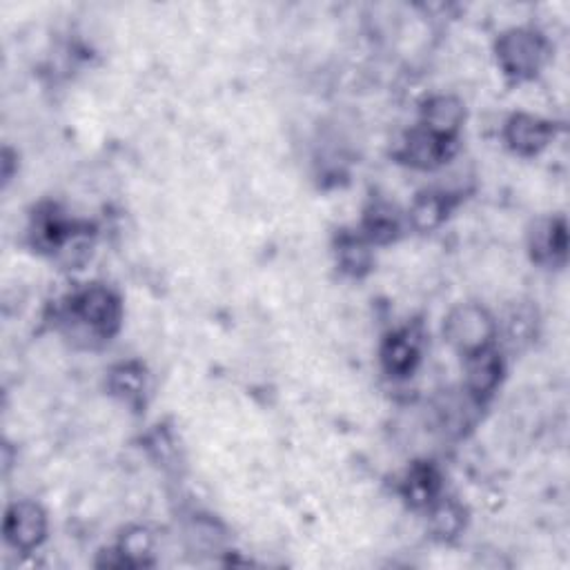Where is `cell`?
Instances as JSON below:
<instances>
[{"label":"cell","instance_id":"cell-12","mask_svg":"<svg viewBox=\"0 0 570 570\" xmlns=\"http://www.w3.org/2000/svg\"><path fill=\"white\" fill-rule=\"evenodd\" d=\"M401 232V214L388 201H374L363 214L361 234L372 246H388Z\"/></svg>","mask_w":570,"mask_h":570},{"label":"cell","instance_id":"cell-7","mask_svg":"<svg viewBox=\"0 0 570 570\" xmlns=\"http://www.w3.org/2000/svg\"><path fill=\"white\" fill-rule=\"evenodd\" d=\"M466 388L474 399H488L501 384L504 359L495 346L463 357Z\"/></svg>","mask_w":570,"mask_h":570},{"label":"cell","instance_id":"cell-14","mask_svg":"<svg viewBox=\"0 0 570 570\" xmlns=\"http://www.w3.org/2000/svg\"><path fill=\"white\" fill-rule=\"evenodd\" d=\"M108 386L114 397H119L127 406H138L146 395V370L140 363L127 361L112 368Z\"/></svg>","mask_w":570,"mask_h":570},{"label":"cell","instance_id":"cell-9","mask_svg":"<svg viewBox=\"0 0 570 570\" xmlns=\"http://www.w3.org/2000/svg\"><path fill=\"white\" fill-rule=\"evenodd\" d=\"M463 121H466V108L461 99L453 97V94H435V97L423 103L419 125L425 127L428 132L457 140Z\"/></svg>","mask_w":570,"mask_h":570},{"label":"cell","instance_id":"cell-3","mask_svg":"<svg viewBox=\"0 0 570 570\" xmlns=\"http://www.w3.org/2000/svg\"><path fill=\"white\" fill-rule=\"evenodd\" d=\"M121 299L119 295L101 283L85 285L70 301V317L97 337H112L121 325Z\"/></svg>","mask_w":570,"mask_h":570},{"label":"cell","instance_id":"cell-17","mask_svg":"<svg viewBox=\"0 0 570 570\" xmlns=\"http://www.w3.org/2000/svg\"><path fill=\"white\" fill-rule=\"evenodd\" d=\"M428 521H431V531L437 540L450 542L466 529V510L459 501L439 497L428 508Z\"/></svg>","mask_w":570,"mask_h":570},{"label":"cell","instance_id":"cell-13","mask_svg":"<svg viewBox=\"0 0 570 570\" xmlns=\"http://www.w3.org/2000/svg\"><path fill=\"white\" fill-rule=\"evenodd\" d=\"M450 212V197L444 193H421L414 197L410 210H408V221L417 232H433L437 230Z\"/></svg>","mask_w":570,"mask_h":570},{"label":"cell","instance_id":"cell-10","mask_svg":"<svg viewBox=\"0 0 570 570\" xmlns=\"http://www.w3.org/2000/svg\"><path fill=\"white\" fill-rule=\"evenodd\" d=\"M72 230L74 225L63 216V212L57 206H42L36 210L32 219V227H29L32 244L40 252L57 255L67 236L72 234Z\"/></svg>","mask_w":570,"mask_h":570},{"label":"cell","instance_id":"cell-4","mask_svg":"<svg viewBox=\"0 0 570 570\" xmlns=\"http://www.w3.org/2000/svg\"><path fill=\"white\" fill-rule=\"evenodd\" d=\"M3 533L14 550L32 553L47 537V512L36 501H16L5 512Z\"/></svg>","mask_w":570,"mask_h":570},{"label":"cell","instance_id":"cell-11","mask_svg":"<svg viewBox=\"0 0 570 570\" xmlns=\"http://www.w3.org/2000/svg\"><path fill=\"white\" fill-rule=\"evenodd\" d=\"M401 495L412 508H431L442 497V474L433 463L419 461L408 468L401 482Z\"/></svg>","mask_w":570,"mask_h":570},{"label":"cell","instance_id":"cell-1","mask_svg":"<svg viewBox=\"0 0 570 570\" xmlns=\"http://www.w3.org/2000/svg\"><path fill=\"white\" fill-rule=\"evenodd\" d=\"M495 54L506 76L515 80H529L542 72L548 59V42L535 29L515 27L497 38Z\"/></svg>","mask_w":570,"mask_h":570},{"label":"cell","instance_id":"cell-18","mask_svg":"<svg viewBox=\"0 0 570 570\" xmlns=\"http://www.w3.org/2000/svg\"><path fill=\"white\" fill-rule=\"evenodd\" d=\"M116 553L121 555L125 566L146 563L148 557L154 553V535L142 526H132L123 533Z\"/></svg>","mask_w":570,"mask_h":570},{"label":"cell","instance_id":"cell-8","mask_svg":"<svg viewBox=\"0 0 570 570\" xmlns=\"http://www.w3.org/2000/svg\"><path fill=\"white\" fill-rule=\"evenodd\" d=\"M379 359H382V368L391 376L412 374L421 359V337L410 327L391 332L382 344V350H379Z\"/></svg>","mask_w":570,"mask_h":570},{"label":"cell","instance_id":"cell-5","mask_svg":"<svg viewBox=\"0 0 570 570\" xmlns=\"http://www.w3.org/2000/svg\"><path fill=\"white\" fill-rule=\"evenodd\" d=\"M453 154H455L453 138H444L439 134L428 132L421 125L410 129V134L404 140V148H401V159L410 168L423 170V172H433V170L444 168L453 159Z\"/></svg>","mask_w":570,"mask_h":570},{"label":"cell","instance_id":"cell-2","mask_svg":"<svg viewBox=\"0 0 570 570\" xmlns=\"http://www.w3.org/2000/svg\"><path fill=\"white\" fill-rule=\"evenodd\" d=\"M444 337L461 357L495 346L497 321L480 303L455 306L444 323Z\"/></svg>","mask_w":570,"mask_h":570},{"label":"cell","instance_id":"cell-16","mask_svg":"<svg viewBox=\"0 0 570 570\" xmlns=\"http://www.w3.org/2000/svg\"><path fill=\"white\" fill-rule=\"evenodd\" d=\"M337 263L339 268L350 274V276H363L370 272L374 255H372V244L365 236L359 234H342L337 239Z\"/></svg>","mask_w":570,"mask_h":570},{"label":"cell","instance_id":"cell-19","mask_svg":"<svg viewBox=\"0 0 570 570\" xmlns=\"http://www.w3.org/2000/svg\"><path fill=\"white\" fill-rule=\"evenodd\" d=\"M537 325V314L529 306H519L506 314V335L510 344H529Z\"/></svg>","mask_w":570,"mask_h":570},{"label":"cell","instance_id":"cell-6","mask_svg":"<svg viewBox=\"0 0 570 570\" xmlns=\"http://www.w3.org/2000/svg\"><path fill=\"white\" fill-rule=\"evenodd\" d=\"M553 136V123L533 114H515L506 121L504 127L506 146L519 157H537L550 146Z\"/></svg>","mask_w":570,"mask_h":570},{"label":"cell","instance_id":"cell-15","mask_svg":"<svg viewBox=\"0 0 570 570\" xmlns=\"http://www.w3.org/2000/svg\"><path fill=\"white\" fill-rule=\"evenodd\" d=\"M568 250V232L563 219L544 221L533 236V252L540 261L546 263H563Z\"/></svg>","mask_w":570,"mask_h":570}]
</instances>
